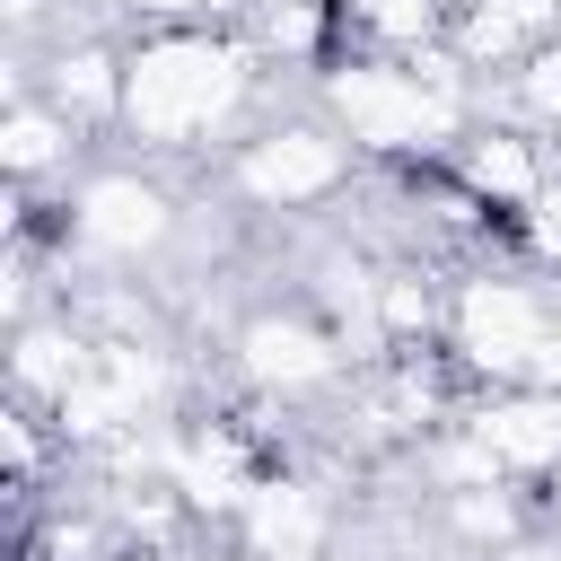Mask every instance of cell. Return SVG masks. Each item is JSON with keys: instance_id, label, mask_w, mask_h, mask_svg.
<instances>
[{"instance_id": "1", "label": "cell", "mask_w": 561, "mask_h": 561, "mask_svg": "<svg viewBox=\"0 0 561 561\" xmlns=\"http://www.w3.org/2000/svg\"><path fill=\"white\" fill-rule=\"evenodd\" d=\"M70 149H79V123L44 96H18L9 105V184H44V175H70Z\"/></svg>"}]
</instances>
